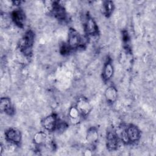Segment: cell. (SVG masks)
<instances>
[{
	"label": "cell",
	"mask_w": 156,
	"mask_h": 156,
	"mask_svg": "<svg viewBox=\"0 0 156 156\" xmlns=\"http://www.w3.org/2000/svg\"><path fill=\"white\" fill-rule=\"evenodd\" d=\"M82 42V38L77 32L74 29H71L68 32V45L69 48L74 49L77 48Z\"/></svg>",
	"instance_id": "obj_1"
},
{
	"label": "cell",
	"mask_w": 156,
	"mask_h": 156,
	"mask_svg": "<svg viewBox=\"0 0 156 156\" xmlns=\"http://www.w3.org/2000/svg\"><path fill=\"white\" fill-rule=\"evenodd\" d=\"M57 124V117L54 114H51L45 117L42 121V126L48 131H52L56 128Z\"/></svg>",
	"instance_id": "obj_2"
},
{
	"label": "cell",
	"mask_w": 156,
	"mask_h": 156,
	"mask_svg": "<svg viewBox=\"0 0 156 156\" xmlns=\"http://www.w3.org/2000/svg\"><path fill=\"white\" fill-rule=\"evenodd\" d=\"M5 135L7 141L14 144L19 143L21 140V132L16 129L10 128L8 129L5 132Z\"/></svg>",
	"instance_id": "obj_3"
},
{
	"label": "cell",
	"mask_w": 156,
	"mask_h": 156,
	"mask_svg": "<svg viewBox=\"0 0 156 156\" xmlns=\"http://www.w3.org/2000/svg\"><path fill=\"white\" fill-rule=\"evenodd\" d=\"M106 142L107 146L109 149L114 150L117 147L118 144V135L114 130H110L108 132H107L106 136Z\"/></svg>",
	"instance_id": "obj_4"
},
{
	"label": "cell",
	"mask_w": 156,
	"mask_h": 156,
	"mask_svg": "<svg viewBox=\"0 0 156 156\" xmlns=\"http://www.w3.org/2000/svg\"><path fill=\"white\" fill-rule=\"evenodd\" d=\"M129 142L137 141L140 137V131L137 127L133 125H130L126 129Z\"/></svg>",
	"instance_id": "obj_5"
},
{
	"label": "cell",
	"mask_w": 156,
	"mask_h": 156,
	"mask_svg": "<svg viewBox=\"0 0 156 156\" xmlns=\"http://www.w3.org/2000/svg\"><path fill=\"white\" fill-rule=\"evenodd\" d=\"M81 115H87L91 110V107L90 104L85 99H80L76 105Z\"/></svg>",
	"instance_id": "obj_6"
},
{
	"label": "cell",
	"mask_w": 156,
	"mask_h": 156,
	"mask_svg": "<svg viewBox=\"0 0 156 156\" xmlns=\"http://www.w3.org/2000/svg\"><path fill=\"white\" fill-rule=\"evenodd\" d=\"M85 30L88 35H94L98 32V26L96 22L91 18L87 19L85 24Z\"/></svg>",
	"instance_id": "obj_7"
},
{
	"label": "cell",
	"mask_w": 156,
	"mask_h": 156,
	"mask_svg": "<svg viewBox=\"0 0 156 156\" xmlns=\"http://www.w3.org/2000/svg\"><path fill=\"white\" fill-rule=\"evenodd\" d=\"M0 110L2 112L7 113H11L12 112V107L11 105L10 99L7 97L1 98L0 101Z\"/></svg>",
	"instance_id": "obj_8"
},
{
	"label": "cell",
	"mask_w": 156,
	"mask_h": 156,
	"mask_svg": "<svg viewBox=\"0 0 156 156\" xmlns=\"http://www.w3.org/2000/svg\"><path fill=\"white\" fill-rule=\"evenodd\" d=\"M105 96L107 101L115 102L117 99V90L113 86L108 87L105 91Z\"/></svg>",
	"instance_id": "obj_9"
},
{
	"label": "cell",
	"mask_w": 156,
	"mask_h": 156,
	"mask_svg": "<svg viewBox=\"0 0 156 156\" xmlns=\"http://www.w3.org/2000/svg\"><path fill=\"white\" fill-rule=\"evenodd\" d=\"M113 65L110 62H108L105 64L104 66L103 71H102V77L105 80H108L112 78V77L113 76Z\"/></svg>",
	"instance_id": "obj_10"
},
{
	"label": "cell",
	"mask_w": 156,
	"mask_h": 156,
	"mask_svg": "<svg viewBox=\"0 0 156 156\" xmlns=\"http://www.w3.org/2000/svg\"><path fill=\"white\" fill-rule=\"evenodd\" d=\"M12 18L13 20L14 21V23L16 25H18L19 26L23 25V23L24 22L25 16H24V14L23 13V12L22 11H21V10L14 11L12 13Z\"/></svg>",
	"instance_id": "obj_11"
},
{
	"label": "cell",
	"mask_w": 156,
	"mask_h": 156,
	"mask_svg": "<svg viewBox=\"0 0 156 156\" xmlns=\"http://www.w3.org/2000/svg\"><path fill=\"white\" fill-rule=\"evenodd\" d=\"M98 139V133L97 130L94 128H90L87 133V140L90 143H94Z\"/></svg>",
	"instance_id": "obj_12"
},
{
	"label": "cell",
	"mask_w": 156,
	"mask_h": 156,
	"mask_svg": "<svg viewBox=\"0 0 156 156\" xmlns=\"http://www.w3.org/2000/svg\"><path fill=\"white\" fill-rule=\"evenodd\" d=\"M47 140V135L43 132H39L35 134L34 136V141L37 144H43Z\"/></svg>",
	"instance_id": "obj_13"
},
{
	"label": "cell",
	"mask_w": 156,
	"mask_h": 156,
	"mask_svg": "<svg viewBox=\"0 0 156 156\" xmlns=\"http://www.w3.org/2000/svg\"><path fill=\"white\" fill-rule=\"evenodd\" d=\"M81 115L79 110L76 107V106L72 107L69 110V116L72 121H77L79 119L80 116Z\"/></svg>",
	"instance_id": "obj_14"
},
{
	"label": "cell",
	"mask_w": 156,
	"mask_h": 156,
	"mask_svg": "<svg viewBox=\"0 0 156 156\" xmlns=\"http://www.w3.org/2000/svg\"><path fill=\"white\" fill-rule=\"evenodd\" d=\"M114 8V5L113 2L112 1H106L105 2L104 4V12L105 13L108 15H110L113 10Z\"/></svg>",
	"instance_id": "obj_15"
}]
</instances>
